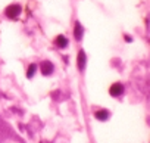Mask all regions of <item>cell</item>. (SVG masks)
<instances>
[{
    "label": "cell",
    "mask_w": 150,
    "mask_h": 143,
    "mask_svg": "<svg viewBox=\"0 0 150 143\" xmlns=\"http://www.w3.org/2000/svg\"><path fill=\"white\" fill-rule=\"evenodd\" d=\"M21 12H22V8H21V5H16V3H13V5H9V6L6 8V11H5V15H6L9 19H16V18L21 15Z\"/></svg>",
    "instance_id": "6da1fadb"
},
{
    "label": "cell",
    "mask_w": 150,
    "mask_h": 143,
    "mask_svg": "<svg viewBox=\"0 0 150 143\" xmlns=\"http://www.w3.org/2000/svg\"><path fill=\"white\" fill-rule=\"evenodd\" d=\"M109 93H110L112 97H119L125 93V87H124L122 83H113L109 89Z\"/></svg>",
    "instance_id": "7a4b0ae2"
},
{
    "label": "cell",
    "mask_w": 150,
    "mask_h": 143,
    "mask_svg": "<svg viewBox=\"0 0 150 143\" xmlns=\"http://www.w3.org/2000/svg\"><path fill=\"white\" fill-rule=\"evenodd\" d=\"M40 71H41L43 75H52L53 71H54V65L50 60H43L40 63Z\"/></svg>",
    "instance_id": "3957f363"
},
{
    "label": "cell",
    "mask_w": 150,
    "mask_h": 143,
    "mask_svg": "<svg viewBox=\"0 0 150 143\" xmlns=\"http://www.w3.org/2000/svg\"><path fill=\"white\" fill-rule=\"evenodd\" d=\"M86 63H87V55H86L84 50H80L78 56H77V65H78V69L81 71V73L86 69Z\"/></svg>",
    "instance_id": "277c9868"
},
{
    "label": "cell",
    "mask_w": 150,
    "mask_h": 143,
    "mask_svg": "<svg viewBox=\"0 0 150 143\" xmlns=\"http://www.w3.org/2000/svg\"><path fill=\"white\" fill-rule=\"evenodd\" d=\"M83 36H84V28H83L81 22L77 21L75 22V27H74V37L77 41H80V40H83Z\"/></svg>",
    "instance_id": "5b68a950"
},
{
    "label": "cell",
    "mask_w": 150,
    "mask_h": 143,
    "mask_svg": "<svg viewBox=\"0 0 150 143\" xmlns=\"http://www.w3.org/2000/svg\"><path fill=\"white\" fill-rule=\"evenodd\" d=\"M54 44H56L59 49H66V47L69 46V40H68L63 34H60V36H57V37L54 38Z\"/></svg>",
    "instance_id": "8992f818"
},
{
    "label": "cell",
    "mask_w": 150,
    "mask_h": 143,
    "mask_svg": "<svg viewBox=\"0 0 150 143\" xmlns=\"http://www.w3.org/2000/svg\"><path fill=\"white\" fill-rule=\"evenodd\" d=\"M94 117H96V120H99V121H108L109 117H110V112H109L108 109H100V111L94 112Z\"/></svg>",
    "instance_id": "52a82bcc"
},
{
    "label": "cell",
    "mask_w": 150,
    "mask_h": 143,
    "mask_svg": "<svg viewBox=\"0 0 150 143\" xmlns=\"http://www.w3.org/2000/svg\"><path fill=\"white\" fill-rule=\"evenodd\" d=\"M37 63H31L30 66H28V69H27V78L28 80H31L34 75H35V73H37Z\"/></svg>",
    "instance_id": "ba28073f"
},
{
    "label": "cell",
    "mask_w": 150,
    "mask_h": 143,
    "mask_svg": "<svg viewBox=\"0 0 150 143\" xmlns=\"http://www.w3.org/2000/svg\"><path fill=\"white\" fill-rule=\"evenodd\" d=\"M124 38H125V41H128V43H131V41H132V37H131V36H127V34H125V36H124Z\"/></svg>",
    "instance_id": "9c48e42d"
}]
</instances>
